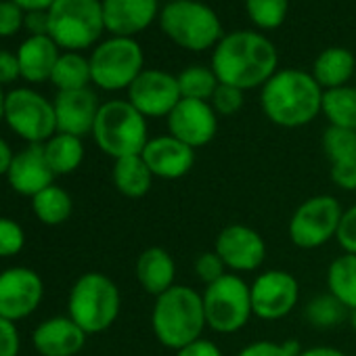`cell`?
Masks as SVG:
<instances>
[{
    "mask_svg": "<svg viewBox=\"0 0 356 356\" xmlns=\"http://www.w3.org/2000/svg\"><path fill=\"white\" fill-rule=\"evenodd\" d=\"M275 44L260 32L239 30L222 36L212 53V70L220 84L239 90L262 88L279 70Z\"/></svg>",
    "mask_w": 356,
    "mask_h": 356,
    "instance_id": "cell-1",
    "label": "cell"
},
{
    "mask_svg": "<svg viewBox=\"0 0 356 356\" xmlns=\"http://www.w3.org/2000/svg\"><path fill=\"white\" fill-rule=\"evenodd\" d=\"M323 92L312 74L296 67L279 70L262 86L260 107L275 126L302 128L318 118Z\"/></svg>",
    "mask_w": 356,
    "mask_h": 356,
    "instance_id": "cell-2",
    "label": "cell"
},
{
    "mask_svg": "<svg viewBox=\"0 0 356 356\" xmlns=\"http://www.w3.org/2000/svg\"><path fill=\"white\" fill-rule=\"evenodd\" d=\"M151 327L157 341L174 352L202 339L208 327L202 293L187 285L170 287L155 298Z\"/></svg>",
    "mask_w": 356,
    "mask_h": 356,
    "instance_id": "cell-3",
    "label": "cell"
},
{
    "mask_svg": "<svg viewBox=\"0 0 356 356\" xmlns=\"http://www.w3.org/2000/svg\"><path fill=\"white\" fill-rule=\"evenodd\" d=\"M122 296L113 279L103 273H84L67 296V316L86 333L107 331L120 316Z\"/></svg>",
    "mask_w": 356,
    "mask_h": 356,
    "instance_id": "cell-4",
    "label": "cell"
},
{
    "mask_svg": "<svg viewBox=\"0 0 356 356\" xmlns=\"http://www.w3.org/2000/svg\"><path fill=\"white\" fill-rule=\"evenodd\" d=\"M161 32L176 44L191 53L216 49L222 40V22L212 7L202 0H176L159 11Z\"/></svg>",
    "mask_w": 356,
    "mask_h": 356,
    "instance_id": "cell-5",
    "label": "cell"
},
{
    "mask_svg": "<svg viewBox=\"0 0 356 356\" xmlns=\"http://www.w3.org/2000/svg\"><path fill=\"white\" fill-rule=\"evenodd\" d=\"M92 136L97 147L113 157V161L128 155H140L149 143L147 118L136 111L128 99H111L101 105Z\"/></svg>",
    "mask_w": 356,
    "mask_h": 356,
    "instance_id": "cell-6",
    "label": "cell"
},
{
    "mask_svg": "<svg viewBox=\"0 0 356 356\" xmlns=\"http://www.w3.org/2000/svg\"><path fill=\"white\" fill-rule=\"evenodd\" d=\"M103 30V0H57L49 9V36L67 53L92 47Z\"/></svg>",
    "mask_w": 356,
    "mask_h": 356,
    "instance_id": "cell-7",
    "label": "cell"
},
{
    "mask_svg": "<svg viewBox=\"0 0 356 356\" xmlns=\"http://www.w3.org/2000/svg\"><path fill=\"white\" fill-rule=\"evenodd\" d=\"M202 298L206 323L214 333H237L254 316L250 283L235 273H227L218 281L206 285Z\"/></svg>",
    "mask_w": 356,
    "mask_h": 356,
    "instance_id": "cell-8",
    "label": "cell"
},
{
    "mask_svg": "<svg viewBox=\"0 0 356 356\" xmlns=\"http://www.w3.org/2000/svg\"><path fill=\"white\" fill-rule=\"evenodd\" d=\"M88 61L92 84L103 90H128L145 70V55L134 38L113 36L101 42Z\"/></svg>",
    "mask_w": 356,
    "mask_h": 356,
    "instance_id": "cell-9",
    "label": "cell"
},
{
    "mask_svg": "<svg viewBox=\"0 0 356 356\" xmlns=\"http://www.w3.org/2000/svg\"><path fill=\"white\" fill-rule=\"evenodd\" d=\"M5 122L28 145H44L57 134L53 103L32 88H15L7 95Z\"/></svg>",
    "mask_w": 356,
    "mask_h": 356,
    "instance_id": "cell-10",
    "label": "cell"
},
{
    "mask_svg": "<svg viewBox=\"0 0 356 356\" xmlns=\"http://www.w3.org/2000/svg\"><path fill=\"white\" fill-rule=\"evenodd\" d=\"M341 206L333 195H314L302 202L289 218L287 235L291 243L300 250H316L335 239Z\"/></svg>",
    "mask_w": 356,
    "mask_h": 356,
    "instance_id": "cell-11",
    "label": "cell"
},
{
    "mask_svg": "<svg viewBox=\"0 0 356 356\" xmlns=\"http://www.w3.org/2000/svg\"><path fill=\"white\" fill-rule=\"evenodd\" d=\"M250 291L254 316L260 321H281L300 302L298 279L281 268L260 273L254 283H250Z\"/></svg>",
    "mask_w": 356,
    "mask_h": 356,
    "instance_id": "cell-12",
    "label": "cell"
},
{
    "mask_svg": "<svg viewBox=\"0 0 356 356\" xmlns=\"http://www.w3.org/2000/svg\"><path fill=\"white\" fill-rule=\"evenodd\" d=\"M44 298L42 277L28 266H11L0 273V316L22 321L36 312Z\"/></svg>",
    "mask_w": 356,
    "mask_h": 356,
    "instance_id": "cell-13",
    "label": "cell"
},
{
    "mask_svg": "<svg viewBox=\"0 0 356 356\" xmlns=\"http://www.w3.org/2000/svg\"><path fill=\"white\" fill-rule=\"evenodd\" d=\"M214 252L220 256L229 273L243 275L258 270L264 264L266 241L252 227L229 225L218 233L214 241Z\"/></svg>",
    "mask_w": 356,
    "mask_h": 356,
    "instance_id": "cell-14",
    "label": "cell"
},
{
    "mask_svg": "<svg viewBox=\"0 0 356 356\" xmlns=\"http://www.w3.org/2000/svg\"><path fill=\"white\" fill-rule=\"evenodd\" d=\"M181 99L178 78L163 70H143L128 88V101L145 118H168Z\"/></svg>",
    "mask_w": 356,
    "mask_h": 356,
    "instance_id": "cell-15",
    "label": "cell"
},
{
    "mask_svg": "<svg viewBox=\"0 0 356 356\" xmlns=\"http://www.w3.org/2000/svg\"><path fill=\"white\" fill-rule=\"evenodd\" d=\"M168 122V134L183 140L191 149L206 147L214 140L218 132V113L208 101H193V99H181L170 115Z\"/></svg>",
    "mask_w": 356,
    "mask_h": 356,
    "instance_id": "cell-16",
    "label": "cell"
},
{
    "mask_svg": "<svg viewBox=\"0 0 356 356\" xmlns=\"http://www.w3.org/2000/svg\"><path fill=\"white\" fill-rule=\"evenodd\" d=\"M140 157L149 165L153 178L161 181H178L193 170L195 149L185 145L183 140L174 138L172 134H159L149 138Z\"/></svg>",
    "mask_w": 356,
    "mask_h": 356,
    "instance_id": "cell-17",
    "label": "cell"
},
{
    "mask_svg": "<svg viewBox=\"0 0 356 356\" xmlns=\"http://www.w3.org/2000/svg\"><path fill=\"white\" fill-rule=\"evenodd\" d=\"M53 107H55V118H57V132L82 138L86 134H92L101 103L95 90L80 88V90L57 92Z\"/></svg>",
    "mask_w": 356,
    "mask_h": 356,
    "instance_id": "cell-18",
    "label": "cell"
},
{
    "mask_svg": "<svg viewBox=\"0 0 356 356\" xmlns=\"http://www.w3.org/2000/svg\"><path fill=\"white\" fill-rule=\"evenodd\" d=\"M7 181L11 189L24 197H34L42 189L55 185V174L44 157V147L28 145L17 151L7 172Z\"/></svg>",
    "mask_w": 356,
    "mask_h": 356,
    "instance_id": "cell-19",
    "label": "cell"
},
{
    "mask_svg": "<svg viewBox=\"0 0 356 356\" xmlns=\"http://www.w3.org/2000/svg\"><path fill=\"white\" fill-rule=\"evenodd\" d=\"M157 17V0H103L105 30L120 38H132L145 32Z\"/></svg>",
    "mask_w": 356,
    "mask_h": 356,
    "instance_id": "cell-20",
    "label": "cell"
},
{
    "mask_svg": "<svg viewBox=\"0 0 356 356\" xmlns=\"http://www.w3.org/2000/svg\"><path fill=\"white\" fill-rule=\"evenodd\" d=\"M86 333L65 314L42 321L32 333V346L40 356H76L86 343Z\"/></svg>",
    "mask_w": 356,
    "mask_h": 356,
    "instance_id": "cell-21",
    "label": "cell"
},
{
    "mask_svg": "<svg viewBox=\"0 0 356 356\" xmlns=\"http://www.w3.org/2000/svg\"><path fill=\"white\" fill-rule=\"evenodd\" d=\"M134 275L138 285L143 287L145 293L149 296H161L163 291H168L170 287H174V279H176V262L172 258V254L159 245L147 248L140 252V256L136 258V266H134Z\"/></svg>",
    "mask_w": 356,
    "mask_h": 356,
    "instance_id": "cell-22",
    "label": "cell"
},
{
    "mask_svg": "<svg viewBox=\"0 0 356 356\" xmlns=\"http://www.w3.org/2000/svg\"><path fill=\"white\" fill-rule=\"evenodd\" d=\"M59 57V47L51 36H30L17 51L22 78L32 84L51 80Z\"/></svg>",
    "mask_w": 356,
    "mask_h": 356,
    "instance_id": "cell-23",
    "label": "cell"
},
{
    "mask_svg": "<svg viewBox=\"0 0 356 356\" xmlns=\"http://www.w3.org/2000/svg\"><path fill=\"white\" fill-rule=\"evenodd\" d=\"M356 76V57L352 51L343 47L325 49L312 65V78L323 90L348 86V82Z\"/></svg>",
    "mask_w": 356,
    "mask_h": 356,
    "instance_id": "cell-24",
    "label": "cell"
},
{
    "mask_svg": "<svg viewBox=\"0 0 356 356\" xmlns=\"http://www.w3.org/2000/svg\"><path fill=\"white\" fill-rule=\"evenodd\" d=\"M111 181L118 193L130 200L145 197L153 187V174L140 155H128L113 161Z\"/></svg>",
    "mask_w": 356,
    "mask_h": 356,
    "instance_id": "cell-25",
    "label": "cell"
},
{
    "mask_svg": "<svg viewBox=\"0 0 356 356\" xmlns=\"http://www.w3.org/2000/svg\"><path fill=\"white\" fill-rule=\"evenodd\" d=\"M42 147H44V157L55 176H67L76 172L84 161V143L78 136L57 132Z\"/></svg>",
    "mask_w": 356,
    "mask_h": 356,
    "instance_id": "cell-26",
    "label": "cell"
},
{
    "mask_svg": "<svg viewBox=\"0 0 356 356\" xmlns=\"http://www.w3.org/2000/svg\"><path fill=\"white\" fill-rule=\"evenodd\" d=\"M32 212L42 225L59 227L65 220H70L74 212V200L63 187L51 185L32 197Z\"/></svg>",
    "mask_w": 356,
    "mask_h": 356,
    "instance_id": "cell-27",
    "label": "cell"
},
{
    "mask_svg": "<svg viewBox=\"0 0 356 356\" xmlns=\"http://www.w3.org/2000/svg\"><path fill=\"white\" fill-rule=\"evenodd\" d=\"M327 289L348 310L356 308V254H341L329 264Z\"/></svg>",
    "mask_w": 356,
    "mask_h": 356,
    "instance_id": "cell-28",
    "label": "cell"
},
{
    "mask_svg": "<svg viewBox=\"0 0 356 356\" xmlns=\"http://www.w3.org/2000/svg\"><path fill=\"white\" fill-rule=\"evenodd\" d=\"M321 113L329 120V126L356 130V86L325 90Z\"/></svg>",
    "mask_w": 356,
    "mask_h": 356,
    "instance_id": "cell-29",
    "label": "cell"
},
{
    "mask_svg": "<svg viewBox=\"0 0 356 356\" xmlns=\"http://www.w3.org/2000/svg\"><path fill=\"white\" fill-rule=\"evenodd\" d=\"M51 82L57 86L59 92L63 90H80V88H88V84L92 82L90 76V61L84 59L78 53H65L59 57Z\"/></svg>",
    "mask_w": 356,
    "mask_h": 356,
    "instance_id": "cell-30",
    "label": "cell"
},
{
    "mask_svg": "<svg viewBox=\"0 0 356 356\" xmlns=\"http://www.w3.org/2000/svg\"><path fill=\"white\" fill-rule=\"evenodd\" d=\"M348 312L350 310L337 298H333L329 291L310 298L304 308V316H306L308 325L314 329H333V327L341 325L343 321H348Z\"/></svg>",
    "mask_w": 356,
    "mask_h": 356,
    "instance_id": "cell-31",
    "label": "cell"
},
{
    "mask_svg": "<svg viewBox=\"0 0 356 356\" xmlns=\"http://www.w3.org/2000/svg\"><path fill=\"white\" fill-rule=\"evenodd\" d=\"M178 78V88H181V97L183 99H193V101H208L212 99V95L218 88V78L214 74L212 67H204V65H191L185 67Z\"/></svg>",
    "mask_w": 356,
    "mask_h": 356,
    "instance_id": "cell-32",
    "label": "cell"
},
{
    "mask_svg": "<svg viewBox=\"0 0 356 356\" xmlns=\"http://www.w3.org/2000/svg\"><path fill=\"white\" fill-rule=\"evenodd\" d=\"M323 151L331 165L356 161V130L329 126L323 134Z\"/></svg>",
    "mask_w": 356,
    "mask_h": 356,
    "instance_id": "cell-33",
    "label": "cell"
},
{
    "mask_svg": "<svg viewBox=\"0 0 356 356\" xmlns=\"http://www.w3.org/2000/svg\"><path fill=\"white\" fill-rule=\"evenodd\" d=\"M245 11L254 26L277 30L287 19L289 0H245Z\"/></svg>",
    "mask_w": 356,
    "mask_h": 356,
    "instance_id": "cell-34",
    "label": "cell"
},
{
    "mask_svg": "<svg viewBox=\"0 0 356 356\" xmlns=\"http://www.w3.org/2000/svg\"><path fill=\"white\" fill-rule=\"evenodd\" d=\"M304 348L300 346L298 339H287V341H252L237 356H298Z\"/></svg>",
    "mask_w": 356,
    "mask_h": 356,
    "instance_id": "cell-35",
    "label": "cell"
},
{
    "mask_svg": "<svg viewBox=\"0 0 356 356\" xmlns=\"http://www.w3.org/2000/svg\"><path fill=\"white\" fill-rule=\"evenodd\" d=\"M26 248V231L11 218H0V258H13Z\"/></svg>",
    "mask_w": 356,
    "mask_h": 356,
    "instance_id": "cell-36",
    "label": "cell"
},
{
    "mask_svg": "<svg viewBox=\"0 0 356 356\" xmlns=\"http://www.w3.org/2000/svg\"><path fill=\"white\" fill-rule=\"evenodd\" d=\"M243 103H245V95L243 90L235 88V86H229V84H218L216 92L212 95L210 99V105L214 107V111L220 115H235L237 111L243 109Z\"/></svg>",
    "mask_w": 356,
    "mask_h": 356,
    "instance_id": "cell-37",
    "label": "cell"
},
{
    "mask_svg": "<svg viewBox=\"0 0 356 356\" xmlns=\"http://www.w3.org/2000/svg\"><path fill=\"white\" fill-rule=\"evenodd\" d=\"M193 270H195V277L204 283V285H210L214 281H218L220 277H225L229 270L225 266V262L220 260V256L212 250V252H204L195 258V264H193Z\"/></svg>",
    "mask_w": 356,
    "mask_h": 356,
    "instance_id": "cell-38",
    "label": "cell"
},
{
    "mask_svg": "<svg viewBox=\"0 0 356 356\" xmlns=\"http://www.w3.org/2000/svg\"><path fill=\"white\" fill-rule=\"evenodd\" d=\"M26 24V11L13 0H0V36H15Z\"/></svg>",
    "mask_w": 356,
    "mask_h": 356,
    "instance_id": "cell-39",
    "label": "cell"
},
{
    "mask_svg": "<svg viewBox=\"0 0 356 356\" xmlns=\"http://www.w3.org/2000/svg\"><path fill=\"white\" fill-rule=\"evenodd\" d=\"M335 239L343 250V254H356V204L343 210Z\"/></svg>",
    "mask_w": 356,
    "mask_h": 356,
    "instance_id": "cell-40",
    "label": "cell"
},
{
    "mask_svg": "<svg viewBox=\"0 0 356 356\" xmlns=\"http://www.w3.org/2000/svg\"><path fill=\"white\" fill-rule=\"evenodd\" d=\"M22 339L17 325L0 316V356H19Z\"/></svg>",
    "mask_w": 356,
    "mask_h": 356,
    "instance_id": "cell-41",
    "label": "cell"
},
{
    "mask_svg": "<svg viewBox=\"0 0 356 356\" xmlns=\"http://www.w3.org/2000/svg\"><path fill=\"white\" fill-rule=\"evenodd\" d=\"M331 183L341 191H356V161L335 163L329 170Z\"/></svg>",
    "mask_w": 356,
    "mask_h": 356,
    "instance_id": "cell-42",
    "label": "cell"
},
{
    "mask_svg": "<svg viewBox=\"0 0 356 356\" xmlns=\"http://www.w3.org/2000/svg\"><path fill=\"white\" fill-rule=\"evenodd\" d=\"M17 78H22V70H19L17 55H13L9 51H0V86H3V84H11Z\"/></svg>",
    "mask_w": 356,
    "mask_h": 356,
    "instance_id": "cell-43",
    "label": "cell"
},
{
    "mask_svg": "<svg viewBox=\"0 0 356 356\" xmlns=\"http://www.w3.org/2000/svg\"><path fill=\"white\" fill-rule=\"evenodd\" d=\"M174 356H222V350L214 341L202 337V339H197V341L181 348Z\"/></svg>",
    "mask_w": 356,
    "mask_h": 356,
    "instance_id": "cell-44",
    "label": "cell"
},
{
    "mask_svg": "<svg viewBox=\"0 0 356 356\" xmlns=\"http://www.w3.org/2000/svg\"><path fill=\"white\" fill-rule=\"evenodd\" d=\"M24 26L32 36H49V11H30Z\"/></svg>",
    "mask_w": 356,
    "mask_h": 356,
    "instance_id": "cell-45",
    "label": "cell"
},
{
    "mask_svg": "<svg viewBox=\"0 0 356 356\" xmlns=\"http://www.w3.org/2000/svg\"><path fill=\"white\" fill-rule=\"evenodd\" d=\"M13 157H15V153H13L11 145L3 136H0V176H7Z\"/></svg>",
    "mask_w": 356,
    "mask_h": 356,
    "instance_id": "cell-46",
    "label": "cell"
},
{
    "mask_svg": "<svg viewBox=\"0 0 356 356\" xmlns=\"http://www.w3.org/2000/svg\"><path fill=\"white\" fill-rule=\"evenodd\" d=\"M298 356H348V354L333 346H312V348H304Z\"/></svg>",
    "mask_w": 356,
    "mask_h": 356,
    "instance_id": "cell-47",
    "label": "cell"
},
{
    "mask_svg": "<svg viewBox=\"0 0 356 356\" xmlns=\"http://www.w3.org/2000/svg\"><path fill=\"white\" fill-rule=\"evenodd\" d=\"M13 3L30 13V11H49L57 0H13Z\"/></svg>",
    "mask_w": 356,
    "mask_h": 356,
    "instance_id": "cell-48",
    "label": "cell"
},
{
    "mask_svg": "<svg viewBox=\"0 0 356 356\" xmlns=\"http://www.w3.org/2000/svg\"><path fill=\"white\" fill-rule=\"evenodd\" d=\"M5 101H7V95L3 92V86H0V122L5 120Z\"/></svg>",
    "mask_w": 356,
    "mask_h": 356,
    "instance_id": "cell-49",
    "label": "cell"
},
{
    "mask_svg": "<svg viewBox=\"0 0 356 356\" xmlns=\"http://www.w3.org/2000/svg\"><path fill=\"white\" fill-rule=\"evenodd\" d=\"M348 323H350V327H352V329L356 331V308L348 312Z\"/></svg>",
    "mask_w": 356,
    "mask_h": 356,
    "instance_id": "cell-50",
    "label": "cell"
},
{
    "mask_svg": "<svg viewBox=\"0 0 356 356\" xmlns=\"http://www.w3.org/2000/svg\"><path fill=\"white\" fill-rule=\"evenodd\" d=\"M168 3H176V0H168Z\"/></svg>",
    "mask_w": 356,
    "mask_h": 356,
    "instance_id": "cell-51",
    "label": "cell"
},
{
    "mask_svg": "<svg viewBox=\"0 0 356 356\" xmlns=\"http://www.w3.org/2000/svg\"><path fill=\"white\" fill-rule=\"evenodd\" d=\"M354 78H356V76H354Z\"/></svg>",
    "mask_w": 356,
    "mask_h": 356,
    "instance_id": "cell-52",
    "label": "cell"
}]
</instances>
